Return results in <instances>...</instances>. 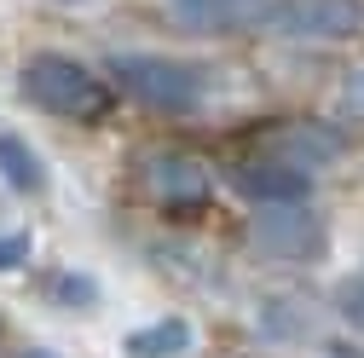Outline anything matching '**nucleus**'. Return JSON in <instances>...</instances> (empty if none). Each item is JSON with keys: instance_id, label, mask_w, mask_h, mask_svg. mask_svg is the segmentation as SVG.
<instances>
[{"instance_id": "nucleus-1", "label": "nucleus", "mask_w": 364, "mask_h": 358, "mask_svg": "<svg viewBox=\"0 0 364 358\" xmlns=\"http://www.w3.org/2000/svg\"><path fill=\"white\" fill-rule=\"evenodd\" d=\"M105 75L116 93H127L145 110H162V116H197L208 104V87H214L203 64L162 58V53H110Z\"/></svg>"}, {"instance_id": "nucleus-2", "label": "nucleus", "mask_w": 364, "mask_h": 358, "mask_svg": "<svg viewBox=\"0 0 364 358\" xmlns=\"http://www.w3.org/2000/svg\"><path fill=\"white\" fill-rule=\"evenodd\" d=\"M18 93L47 110V116H64V121H99L110 110V93L105 81L75 64V58H58V53H35L23 70H18Z\"/></svg>"}, {"instance_id": "nucleus-3", "label": "nucleus", "mask_w": 364, "mask_h": 358, "mask_svg": "<svg viewBox=\"0 0 364 358\" xmlns=\"http://www.w3.org/2000/svg\"><path fill=\"white\" fill-rule=\"evenodd\" d=\"M249 243H255L260 254H272V260L306 266V260L324 254L330 237H324L318 208H306V197H301V202H260L255 219H249Z\"/></svg>"}, {"instance_id": "nucleus-4", "label": "nucleus", "mask_w": 364, "mask_h": 358, "mask_svg": "<svg viewBox=\"0 0 364 358\" xmlns=\"http://www.w3.org/2000/svg\"><path fill=\"white\" fill-rule=\"evenodd\" d=\"M260 23L278 40H353L364 29V0H272Z\"/></svg>"}, {"instance_id": "nucleus-5", "label": "nucleus", "mask_w": 364, "mask_h": 358, "mask_svg": "<svg viewBox=\"0 0 364 358\" xmlns=\"http://www.w3.org/2000/svg\"><path fill=\"white\" fill-rule=\"evenodd\" d=\"M232 191L243 202H255V208L260 202H301L312 191V173L284 162V156H249V162L232 168Z\"/></svg>"}, {"instance_id": "nucleus-6", "label": "nucleus", "mask_w": 364, "mask_h": 358, "mask_svg": "<svg viewBox=\"0 0 364 358\" xmlns=\"http://www.w3.org/2000/svg\"><path fill=\"white\" fill-rule=\"evenodd\" d=\"M139 179H145V191H151L156 202H168V208H203V202H208V168H203L197 156L156 151V156L139 168Z\"/></svg>"}, {"instance_id": "nucleus-7", "label": "nucleus", "mask_w": 364, "mask_h": 358, "mask_svg": "<svg viewBox=\"0 0 364 358\" xmlns=\"http://www.w3.org/2000/svg\"><path fill=\"white\" fill-rule=\"evenodd\" d=\"M173 18L197 29V35H225V29H249L266 18L272 0H168Z\"/></svg>"}, {"instance_id": "nucleus-8", "label": "nucleus", "mask_w": 364, "mask_h": 358, "mask_svg": "<svg viewBox=\"0 0 364 358\" xmlns=\"http://www.w3.org/2000/svg\"><path fill=\"white\" fill-rule=\"evenodd\" d=\"M266 156H284V162H295V168H324V162H336L341 156V139L330 127H318V121H289L284 133H278V145H272Z\"/></svg>"}, {"instance_id": "nucleus-9", "label": "nucleus", "mask_w": 364, "mask_h": 358, "mask_svg": "<svg viewBox=\"0 0 364 358\" xmlns=\"http://www.w3.org/2000/svg\"><path fill=\"white\" fill-rule=\"evenodd\" d=\"M0 179H6L12 191H23V197H35L47 185V168H41V156L18 139V133H0Z\"/></svg>"}, {"instance_id": "nucleus-10", "label": "nucleus", "mask_w": 364, "mask_h": 358, "mask_svg": "<svg viewBox=\"0 0 364 358\" xmlns=\"http://www.w3.org/2000/svg\"><path fill=\"white\" fill-rule=\"evenodd\" d=\"M191 347V324L186 318H162V324H145L127 335V358H179Z\"/></svg>"}, {"instance_id": "nucleus-11", "label": "nucleus", "mask_w": 364, "mask_h": 358, "mask_svg": "<svg viewBox=\"0 0 364 358\" xmlns=\"http://www.w3.org/2000/svg\"><path fill=\"white\" fill-rule=\"evenodd\" d=\"M29 232H0V272H18V266L29 260Z\"/></svg>"}, {"instance_id": "nucleus-12", "label": "nucleus", "mask_w": 364, "mask_h": 358, "mask_svg": "<svg viewBox=\"0 0 364 358\" xmlns=\"http://www.w3.org/2000/svg\"><path fill=\"white\" fill-rule=\"evenodd\" d=\"M336 306H341L347 318H353V324L364 330V272H353V278L341 283V295H336Z\"/></svg>"}, {"instance_id": "nucleus-13", "label": "nucleus", "mask_w": 364, "mask_h": 358, "mask_svg": "<svg viewBox=\"0 0 364 358\" xmlns=\"http://www.w3.org/2000/svg\"><path fill=\"white\" fill-rule=\"evenodd\" d=\"M53 300L87 306V300H93V283H87V278H75V272H64V278H53Z\"/></svg>"}, {"instance_id": "nucleus-14", "label": "nucleus", "mask_w": 364, "mask_h": 358, "mask_svg": "<svg viewBox=\"0 0 364 358\" xmlns=\"http://www.w3.org/2000/svg\"><path fill=\"white\" fill-rule=\"evenodd\" d=\"M341 110L364 116V70H358V75H347V87H341Z\"/></svg>"}, {"instance_id": "nucleus-15", "label": "nucleus", "mask_w": 364, "mask_h": 358, "mask_svg": "<svg viewBox=\"0 0 364 358\" xmlns=\"http://www.w3.org/2000/svg\"><path fill=\"white\" fill-rule=\"evenodd\" d=\"M336 358H364V352L358 347H336Z\"/></svg>"}, {"instance_id": "nucleus-16", "label": "nucleus", "mask_w": 364, "mask_h": 358, "mask_svg": "<svg viewBox=\"0 0 364 358\" xmlns=\"http://www.w3.org/2000/svg\"><path fill=\"white\" fill-rule=\"evenodd\" d=\"M23 358H53V352H23Z\"/></svg>"}, {"instance_id": "nucleus-17", "label": "nucleus", "mask_w": 364, "mask_h": 358, "mask_svg": "<svg viewBox=\"0 0 364 358\" xmlns=\"http://www.w3.org/2000/svg\"><path fill=\"white\" fill-rule=\"evenodd\" d=\"M64 6H70V0H64Z\"/></svg>"}]
</instances>
